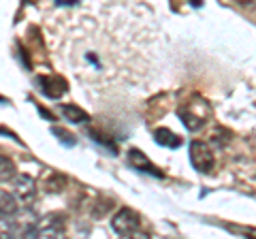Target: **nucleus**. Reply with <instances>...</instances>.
Wrapping results in <instances>:
<instances>
[{
	"mask_svg": "<svg viewBox=\"0 0 256 239\" xmlns=\"http://www.w3.org/2000/svg\"><path fill=\"white\" fill-rule=\"evenodd\" d=\"M111 226H114V230L118 235L128 237V235L141 230V216L132 210V207H122V210L114 216V220H111Z\"/></svg>",
	"mask_w": 256,
	"mask_h": 239,
	"instance_id": "obj_1",
	"label": "nucleus"
},
{
	"mask_svg": "<svg viewBox=\"0 0 256 239\" xmlns=\"http://www.w3.org/2000/svg\"><path fill=\"white\" fill-rule=\"evenodd\" d=\"M190 162H192V166H194L196 171L210 173L214 169V164H216L212 148L207 146L205 141H192L190 143Z\"/></svg>",
	"mask_w": 256,
	"mask_h": 239,
	"instance_id": "obj_2",
	"label": "nucleus"
},
{
	"mask_svg": "<svg viewBox=\"0 0 256 239\" xmlns=\"http://www.w3.org/2000/svg\"><path fill=\"white\" fill-rule=\"evenodd\" d=\"M178 114L184 120V124H186L188 130H196L205 124L207 116H210V107H207L205 102H198V105L196 102H190V105H182Z\"/></svg>",
	"mask_w": 256,
	"mask_h": 239,
	"instance_id": "obj_3",
	"label": "nucleus"
},
{
	"mask_svg": "<svg viewBox=\"0 0 256 239\" xmlns=\"http://www.w3.org/2000/svg\"><path fill=\"white\" fill-rule=\"evenodd\" d=\"M13 190H15V196L20 198L24 203H32L36 196V186H34V180L30 178V175L22 173L18 178L13 180Z\"/></svg>",
	"mask_w": 256,
	"mask_h": 239,
	"instance_id": "obj_4",
	"label": "nucleus"
},
{
	"mask_svg": "<svg viewBox=\"0 0 256 239\" xmlns=\"http://www.w3.org/2000/svg\"><path fill=\"white\" fill-rule=\"evenodd\" d=\"M41 84V92L50 98H60L64 92H66V82L60 77V75H47L38 79Z\"/></svg>",
	"mask_w": 256,
	"mask_h": 239,
	"instance_id": "obj_5",
	"label": "nucleus"
},
{
	"mask_svg": "<svg viewBox=\"0 0 256 239\" xmlns=\"http://www.w3.org/2000/svg\"><path fill=\"white\" fill-rule=\"evenodd\" d=\"M128 164L132 166V169H139V171H148V173H152V175H156V178H162V171L158 169V166L150 160V158L143 154V152H139V150H130L128 152Z\"/></svg>",
	"mask_w": 256,
	"mask_h": 239,
	"instance_id": "obj_6",
	"label": "nucleus"
},
{
	"mask_svg": "<svg viewBox=\"0 0 256 239\" xmlns=\"http://www.w3.org/2000/svg\"><path fill=\"white\" fill-rule=\"evenodd\" d=\"M18 212H20L18 196L6 192V190H0V218H13Z\"/></svg>",
	"mask_w": 256,
	"mask_h": 239,
	"instance_id": "obj_7",
	"label": "nucleus"
},
{
	"mask_svg": "<svg viewBox=\"0 0 256 239\" xmlns=\"http://www.w3.org/2000/svg\"><path fill=\"white\" fill-rule=\"evenodd\" d=\"M154 139L158 146H164V148H171V150H178L182 146V137L180 134L171 132L169 128H158L154 130Z\"/></svg>",
	"mask_w": 256,
	"mask_h": 239,
	"instance_id": "obj_8",
	"label": "nucleus"
},
{
	"mask_svg": "<svg viewBox=\"0 0 256 239\" xmlns=\"http://www.w3.org/2000/svg\"><path fill=\"white\" fill-rule=\"evenodd\" d=\"M62 116L68 120V122H75V124H86L88 120H90V116L86 114V111L82 107L77 105H62Z\"/></svg>",
	"mask_w": 256,
	"mask_h": 239,
	"instance_id": "obj_9",
	"label": "nucleus"
},
{
	"mask_svg": "<svg viewBox=\"0 0 256 239\" xmlns=\"http://www.w3.org/2000/svg\"><path fill=\"white\" fill-rule=\"evenodd\" d=\"M18 178V169H15V162L9 156H0V184L4 182H11Z\"/></svg>",
	"mask_w": 256,
	"mask_h": 239,
	"instance_id": "obj_10",
	"label": "nucleus"
},
{
	"mask_svg": "<svg viewBox=\"0 0 256 239\" xmlns=\"http://www.w3.org/2000/svg\"><path fill=\"white\" fill-rule=\"evenodd\" d=\"M18 224L11 218H0V239H15Z\"/></svg>",
	"mask_w": 256,
	"mask_h": 239,
	"instance_id": "obj_11",
	"label": "nucleus"
},
{
	"mask_svg": "<svg viewBox=\"0 0 256 239\" xmlns=\"http://www.w3.org/2000/svg\"><path fill=\"white\" fill-rule=\"evenodd\" d=\"M54 134H58V137H64L62 141L66 143V146H75V137H73V134H68L66 130H62V128H54Z\"/></svg>",
	"mask_w": 256,
	"mask_h": 239,
	"instance_id": "obj_12",
	"label": "nucleus"
},
{
	"mask_svg": "<svg viewBox=\"0 0 256 239\" xmlns=\"http://www.w3.org/2000/svg\"><path fill=\"white\" fill-rule=\"evenodd\" d=\"M126 239H150V235H148V233H143V230H137V233L128 235Z\"/></svg>",
	"mask_w": 256,
	"mask_h": 239,
	"instance_id": "obj_13",
	"label": "nucleus"
},
{
	"mask_svg": "<svg viewBox=\"0 0 256 239\" xmlns=\"http://www.w3.org/2000/svg\"><path fill=\"white\" fill-rule=\"evenodd\" d=\"M58 239H68V237H64V235H58Z\"/></svg>",
	"mask_w": 256,
	"mask_h": 239,
	"instance_id": "obj_14",
	"label": "nucleus"
}]
</instances>
